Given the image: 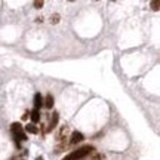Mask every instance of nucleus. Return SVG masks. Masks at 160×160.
<instances>
[{
    "label": "nucleus",
    "mask_w": 160,
    "mask_h": 160,
    "mask_svg": "<svg viewBox=\"0 0 160 160\" xmlns=\"http://www.w3.org/2000/svg\"><path fill=\"white\" fill-rule=\"evenodd\" d=\"M95 148L92 147V145H85V147H82V148H79V150H74L73 153H70V154H67L62 160H82L83 157H86V156H89L93 151Z\"/></svg>",
    "instance_id": "obj_1"
},
{
    "label": "nucleus",
    "mask_w": 160,
    "mask_h": 160,
    "mask_svg": "<svg viewBox=\"0 0 160 160\" xmlns=\"http://www.w3.org/2000/svg\"><path fill=\"white\" fill-rule=\"evenodd\" d=\"M11 130H12V133H13V136H15L16 142L25 141V139H27V135H25V132H24V129H22V126H21V123H18V122L12 123Z\"/></svg>",
    "instance_id": "obj_2"
},
{
    "label": "nucleus",
    "mask_w": 160,
    "mask_h": 160,
    "mask_svg": "<svg viewBox=\"0 0 160 160\" xmlns=\"http://www.w3.org/2000/svg\"><path fill=\"white\" fill-rule=\"evenodd\" d=\"M58 120H59V114H58V111H53V113L50 114V122L48 123V128L44 129V132H50V130L58 124Z\"/></svg>",
    "instance_id": "obj_3"
},
{
    "label": "nucleus",
    "mask_w": 160,
    "mask_h": 160,
    "mask_svg": "<svg viewBox=\"0 0 160 160\" xmlns=\"http://www.w3.org/2000/svg\"><path fill=\"white\" fill-rule=\"evenodd\" d=\"M80 141H83V133H80L79 130H74L70 136V144H79Z\"/></svg>",
    "instance_id": "obj_4"
},
{
    "label": "nucleus",
    "mask_w": 160,
    "mask_h": 160,
    "mask_svg": "<svg viewBox=\"0 0 160 160\" xmlns=\"http://www.w3.org/2000/svg\"><path fill=\"white\" fill-rule=\"evenodd\" d=\"M43 98H42V93H36L34 95V107H36V110H40L42 107H43Z\"/></svg>",
    "instance_id": "obj_5"
},
{
    "label": "nucleus",
    "mask_w": 160,
    "mask_h": 160,
    "mask_svg": "<svg viewBox=\"0 0 160 160\" xmlns=\"http://www.w3.org/2000/svg\"><path fill=\"white\" fill-rule=\"evenodd\" d=\"M43 105L44 107H46V108H52V107H53V96L50 95V93H48L46 95V98H44V102H43Z\"/></svg>",
    "instance_id": "obj_6"
},
{
    "label": "nucleus",
    "mask_w": 160,
    "mask_h": 160,
    "mask_svg": "<svg viewBox=\"0 0 160 160\" xmlns=\"http://www.w3.org/2000/svg\"><path fill=\"white\" fill-rule=\"evenodd\" d=\"M30 117H31V120H33V123H37L39 120H40V113H39V110H33L31 113H30Z\"/></svg>",
    "instance_id": "obj_7"
},
{
    "label": "nucleus",
    "mask_w": 160,
    "mask_h": 160,
    "mask_svg": "<svg viewBox=\"0 0 160 160\" xmlns=\"http://www.w3.org/2000/svg\"><path fill=\"white\" fill-rule=\"evenodd\" d=\"M25 130L28 132V133H37V132H39V130H37V128H36V126H34L33 123L27 124V126H25Z\"/></svg>",
    "instance_id": "obj_8"
},
{
    "label": "nucleus",
    "mask_w": 160,
    "mask_h": 160,
    "mask_svg": "<svg viewBox=\"0 0 160 160\" xmlns=\"http://www.w3.org/2000/svg\"><path fill=\"white\" fill-rule=\"evenodd\" d=\"M150 7L153 9V11H160V0H154V2H151Z\"/></svg>",
    "instance_id": "obj_9"
},
{
    "label": "nucleus",
    "mask_w": 160,
    "mask_h": 160,
    "mask_svg": "<svg viewBox=\"0 0 160 160\" xmlns=\"http://www.w3.org/2000/svg\"><path fill=\"white\" fill-rule=\"evenodd\" d=\"M50 22H52V24H58V22H59V15H58V13H56V15H52Z\"/></svg>",
    "instance_id": "obj_10"
},
{
    "label": "nucleus",
    "mask_w": 160,
    "mask_h": 160,
    "mask_svg": "<svg viewBox=\"0 0 160 160\" xmlns=\"http://www.w3.org/2000/svg\"><path fill=\"white\" fill-rule=\"evenodd\" d=\"M33 6H34L36 9H40V7L43 6V2H40V0H37V2H34V3H33Z\"/></svg>",
    "instance_id": "obj_11"
},
{
    "label": "nucleus",
    "mask_w": 160,
    "mask_h": 160,
    "mask_svg": "<svg viewBox=\"0 0 160 160\" xmlns=\"http://www.w3.org/2000/svg\"><path fill=\"white\" fill-rule=\"evenodd\" d=\"M99 159H104V156H102V154H96V156H93V160H99Z\"/></svg>",
    "instance_id": "obj_12"
},
{
    "label": "nucleus",
    "mask_w": 160,
    "mask_h": 160,
    "mask_svg": "<svg viewBox=\"0 0 160 160\" xmlns=\"http://www.w3.org/2000/svg\"><path fill=\"white\" fill-rule=\"evenodd\" d=\"M37 160H43V159H42V157H39V159H37Z\"/></svg>",
    "instance_id": "obj_13"
}]
</instances>
